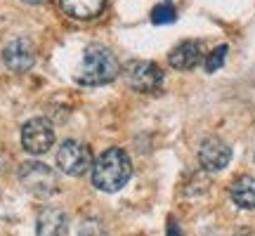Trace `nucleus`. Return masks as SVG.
Here are the masks:
<instances>
[{"instance_id":"obj_8","label":"nucleus","mask_w":255,"mask_h":236,"mask_svg":"<svg viewBox=\"0 0 255 236\" xmlns=\"http://www.w3.org/2000/svg\"><path fill=\"white\" fill-rule=\"evenodd\" d=\"M199 161L201 168L208 170V173H220L225 170L232 161V149H229L220 137H208L203 139L199 146Z\"/></svg>"},{"instance_id":"obj_3","label":"nucleus","mask_w":255,"mask_h":236,"mask_svg":"<svg viewBox=\"0 0 255 236\" xmlns=\"http://www.w3.org/2000/svg\"><path fill=\"white\" fill-rule=\"evenodd\" d=\"M126 83L137 92H156L163 88V71L149 59H130L123 69Z\"/></svg>"},{"instance_id":"obj_16","label":"nucleus","mask_w":255,"mask_h":236,"mask_svg":"<svg viewBox=\"0 0 255 236\" xmlns=\"http://www.w3.org/2000/svg\"><path fill=\"white\" fill-rule=\"evenodd\" d=\"M168 236H182V229L177 227L175 218H168Z\"/></svg>"},{"instance_id":"obj_1","label":"nucleus","mask_w":255,"mask_h":236,"mask_svg":"<svg viewBox=\"0 0 255 236\" xmlns=\"http://www.w3.org/2000/svg\"><path fill=\"white\" fill-rule=\"evenodd\" d=\"M132 177V161L130 156L119 149V146H111L104 154L92 163V187L107 194L121 191Z\"/></svg>"},{"instance_id":"obj_5","label":"nucleus","mask_w":255,"mask_h":236,"mask_svg":"<svg viewBox=\"0 0 255 236\" xmlns=\"http://www.w3.org/2000/svg\"><path fill=\"white\" fill-rule=\"evenodd\" d=\"M57 165L62 173L71 175V177H81L92 168V151L83 142L66 139L57 149Z\"/></svg>"},{"instance_id":"obj_18","label":"nucleus","mask_w":255,"mask_h":236,"mask_svg":"<svg viewBox=\"0 0 255 236\" xmlns=\"http://www.w3.org/2000/svg\"><path fill=\"white\" fill-rule=\"evenodd\" d=\"M234 236H255V234H251V232H239V234H234Z\"/></svg>"},{"instance_id":"obj_12","label":"nucleus","mask_w":255,"mask_h":236,"mask_svg":"<svg viewBox=\"0 0 255 236\" xmlns=\"http://www.w3.org/2000/svg\"><path fill=\"white\" fill-rule=\"evenodd\" d=\"M59 5L71 19H95L107 7V0H59Z\"/></svg>"},{"instance_id":"obj_14","label":"nucleus","mask_w":255,"mask_h":236,"mask_svg":"<svg viewBox=\"0 0 255 236\" xmlns=\"http://www.w3.org/2000/svg\"><path fill=\"white\" fill-rule=\"evenodd\" d=\"M175 19H177L175 7L168 2V0H165L163 5H156V7L151 9V21H154V24H158V26H161V24H173Z\"/></svg>"},{"instance_id":"obj_15","label":"nucleus","mask_w":255,"mask_h":236,"mask_svg":"<svg viewBox=\"0 0 255 236\" xmlns=\"http://www.w3.org/2000/svg\"><path fill=\"white\" fill-rule=\"evenodd\" d=\"M227 52H229V47L227 45H220L215 47L213 52H210L208 57H206V64H203V69H206V73H215L225 64V59H227Z\"/></svg>"},{"instance_id":"obj_11","label":"nucleus","mask_w":255,"mask_h":236,"mask_svg":"<svg viewBox=\"0 0 255 236\" xmlns=\"http://www.w3.org/2000/svg\"><path fill=\"white\" fill-rule=\"evenodd\" d=\"M229 199L237 203L239 208L253 210L255 208V177L241 175L229 184Z\"/></svg>"},{"instance_id":"obj_7","label":"nucleus","mask_w":255,"mask_h":236,"mask_svg":"<svg viewBox=\"0 0 255 236\" xmlns=\"http://www.w3.org/2000/svg\"><path fill=\"white\" fill-rule=\"evenodd\" d=\"M2 62L12 73H26L36 64V45L26 36L12 38L2 47Z\"/></svg>"},{"instance_id":"obj_2","label":"nucleus","mask_w":255,"mask_h":236,"mask_svg":"<svg viewBox=\"0 0 255 236\" xmlns=\"http://www.w3.org/2000/svg\"><path fill=\"white\" fill-rule=\"evenodd\" d=\"M121 73V64L116 55L104 45H88L83 59L76 69V83L81 85H107Z\"/></svg>"},{"instance_id":"obj_13","label":"nucleus","mask_w":255,"mask_h":236,"mask_svg":"<svg viewBox=\"0 0 255 236\" xmlns=\"http://www.w3.org/2000/svg\"><path fill=\"white\" fill-rule=\"evenodd\" d=\"M78 236H109V229L100 218H85L78 225Z\"/></svg>"},{"instance_id":"obj_10","label":"nucleus","mask_w":255,"mask_h":236,"mask_svg":"<svg viewBox=\"0 0 255 236\" xmlns=\"http://www.w3.org/2000/svg\"><path fill=\"white\" fill-rule=\"evenodd\" d=\"M168 62L177 71H189L201 62V45L196 40H184L168 55Z\"/></svg>"},{"instance_id":"obj_9","label":"nucleus","mask_w":255,"mask_h":236,"mask_svg":"<svg viewBox=\"0 0 255 236\" xmlns=\"http://www.w3.org/2000/svg\"><path fill=\"white\" fill-rule=\"evenodd\" d=\"M38 236H69V215L62 208H45L38 215Z\"/></svg>"},{"instance_id":"obj_6","label":"nucleus","mask_w":255,"mask_h":236,"mask_svg":"<svg viewBox=\"0 0 255 236\" xmlns=\"http://www.w3.org/2000/svg\"><path fill=\"white\" fill-rule=\"evenodd\" d=\"M55 144V127L47 118H31L21 127V146L28 154L43 156Z\"/></svg>"},{"instance_id":"obj_4","label":"nucleus","mask_w":255,"mask_h":236,"mask_svg":"<svg viewBox=\"0 0 255 236\" xmlns=\"http://www.w3.org/2000/svg\"><path fill=\"white\" fill-rule=\"evenodd\" d=\"M19 180L36 196H50V194H55L59 189L57 173L50 165L40 163V161H26L19 168Z\"/></svg>"},{"instance_id":"obj_17","label":"nucleus","mask_w":255,"mask_h":236,"mask_svg":"<svg viewBox=\"0 0 255 236\" xmlns=\"http://www.w3.org/2000/svg\"><path fill=\"white\" fill-rule=\"evenodd\" d=\"M24 2H26V5H45L47 0H24Z\"/></svg>"}]
</instances>
